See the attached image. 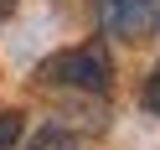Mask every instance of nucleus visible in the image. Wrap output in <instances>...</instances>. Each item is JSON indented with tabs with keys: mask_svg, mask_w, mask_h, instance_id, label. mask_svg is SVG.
Listing matches in <instances>:
<instances>
[{
	"mask_svg": "<svg viewBox=\"0 0 160 150\" xmlns=\"http://www.w3.org/2000/svg\"><path fill=\"white\" fill-rule=\"evenodd\" d=\"M36 78L57 83V88H78V93H103L114 83V62H108V52L98 42H88V47H67V52L42 57Z\"/></svg>",
	"mask_w": 160,
	"mask_h": 150,
	"instance_id": "f257e3e1",
	"label": "nucleus"
},
{
	"mask_svg": "<svg viewBox=\"0 0 160 150\" xmlns=\"http://www.w3.org/2000/svg\"><path fill=\"white\" fill-rule=\"evenodd\" d=\"M93 11H98V26H103L114 42H139V36L155 26L160 0H93Z\"/></svg>",
	"mask_w": 160,
	"mask_h": 150,
	"instance_id": "f03ea898",
	"label": "nucleus"
},
{
	"mask_svg": "<svg viewBox=\"0 0 160 150\" xmlns=\"http://www.w3.org/2000/svg\"><path fill=\"white\" fill-rule=\"evenodd\" d=\"M26 150H78V140L67 135V129H42V135H36Z\"/></svg>",
	"mask_w": 160,
	"mask_h": 150,
	"instance_id": "7ed1b4c3",
	"label": "nucleus"
},
{
	"mask_svg": "<svg viewBox=\"0 0 160 150\" xmlns=\"http://www.w3.org/2000/svg\"><path fill=\"white\" fill-rule=\"evenodd\" d=\"M16 135H21V114L16 109H0V150H11Z\"/></svg>",
	"mask_w": 160,
	"mask_h": 150,
	"instance_id": "20e7f679",
	"label": "nucleus"
},
{
	"mask_svg": "<svg viewBox=\"0 0 160 150\" xmlns=\"http://www.w3.org/2000/svg\"><path fill=\"white\" fill-rule=\"evenodd\" d=\"M139 98H145V109L160 119V62H155V73L145 78V93H139Z\"/></svg>",
	"mask_w": 160,
	"mask_h": 150,
	"instance_id": "39448f33",
	"label": "nucleus"
},
{
	"mask_svg": "<svg viewBox=\"0 0 160 150\" xmlns=\"http://www.w3.org/2000/svg\"><path fill=\"white\" fill-rule=\"evenodd\" d=\"M16 11V0H0V21H5V16H11Z\"/></svg>",
	"mask_w": 160,
	"mask_h": 150,
	"instance_id": "423d86ee",
	"label": "nucleus"
}]
</instances>
